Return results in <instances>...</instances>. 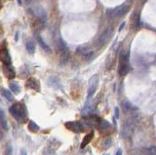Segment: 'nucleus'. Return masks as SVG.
I'll list each match as a JSON object with an SVG mask.
<instances>
[{
    "label": "nucleus",
    "mask_w": 156,
    "mask_h": 155,
    "mask_svg": "<svg viewBox=\"0 0 156 155\" xmlns=\"http://www.w3.org/2000/svg\"><path fill=\"white\" fill-rule=\"evenodd\" d=\"M36 39H37V42L39 43V45H40L41 47H42V49L43 50H45L46 52H48V53H50L51 52V48L46 44V43L44 42V40H43L42 38H41V36L39 35V34H37L36 35Z\"/></svg>",
    "instance_id": "nucleus-16"
},
{
    "label": "nucleus",
    "mask_w": 156,
    "mask_h": 155,
    "mask_svg": "<svg viewBox=\"0 0 156 155\" xmlns=\"http://www.w3.org/2000/svg\"><path fill=\"white\" fill-rule=\"evenodd\" d=\"M9 87H10V89H11V91L15 94V95H19V94L21 93V87H20V85L17 82H15V81L10 82L9 83Z\"/></svg>",
    "instance_id": "nucleus-15"
},
{
    "label": "nucleus",
    "mask_w": 156,
    "mask_h": 155,
    "mask_svg": "<svg viewBox=\"0 0 156 155\" xmlns=\"http://www.w3.org/2000/svg\"><path fill=\"white\" fill-rule=\"evenodd\" d=\"M129 9H130L129 5H121L115 9L108 10V11L107 12V15L111 19H118V18H121V17H123L127 14Z\"/></svg>",
    "instance_id": "nucleus-3"
},
{
    "label": "nucleus",
    "mask_w": 156,
    "mask_h": 155,
    "mask_svg": "<svg viewBox=\"0 0 156 155\" xmlns=\"http://www.w3.org/2000/svg\"><path fill=\"white\" fill-rule=\"evenodd\" d=\"M104 155H109V154H104Z\"/></svg>",
    "instance_id": "nucleus-34"
},
{
    "label": "nucleus",
    "mask_w": 156,
    "mask_h": 155,
    "mask_svg": "<svg viewBox=\"0 0 156 155\" xmlns=\"http://www.w3.org/2000/svg\"><path fill=\"white\" fill-rule=\"evenodd\" d=\"M125 25H126V23H125V22H124V23H121V25H120V28H119V30H122V29H123V28L125 26Z\"/></svg>",
    "instance_id": "nucleus-28"
},
{
    "label": "nucleus",
    "mask_w": 156,
    "mask_h": 155,
    "mask_svg": "<svg viewBox=\"0 0 156 155\" xmlns=\"http://www.w3.org/2000/svg\"><path fill=\"white\" fill-rule=\"evenodd\" d=\"M28 12H30V14L33 15L34 17H37V18L41 19L43 22L46 23V20H47V16H46V12L45 10L41 8V7H36V8H30L28 10Z\"/></svg>",
    "instance_id": "nucleus-7"
},
{
    "label": "nucleus",
    "mask_w": 156,
    "mask_h": 155,
    "mask_svg": "<svg viewBox=\"0 0 156 155\" xmlns=\"http://www.w3.org/2000/svg\"><path fill=\"white\" fill-rule=\"evenodd\" d=\"M18 3H19L20 5H21L22 4V0H18Z\"/></svg>",
    "instance_id": "nucleus-32"
},
{
    "label": "nucleus",
    "mask_w": 156,
    "mask_h": 155,
    "mask_svg": "<svg viewBox=\"0 0 156 155\" xmlns=\"http://www.w3.org/2000/svg\"><path fill=\"white\" fill-rule=\"evenodd\" d=\"M111 33H112V28H108L105 29L104 31L101 34V36L99 37L98 42H97V45H98L99 47L104 46L105 43H107L108 40H109V38H110Z\"/></svg>",
    "instance_id": "nucleus-6"
},
{
    "label": "nucleus",
    "mask_w": 156,
    "mask_h": 155,
    "mask_svg": "<svg viewBox=\"0 0 156 155\" xmlns=\"http://www.w3.org/2000/svg\"><path fill=\"white\" fill-rule=\"evenodd\" d=\"M28 130L30 131V132H32V133H36V132H38L39 131V126L36 124L34 121H32V120H30L28 122Z\"/></svg>",
    "instance_id": "nucleus-19"
},
{
    "label": "nucleus",
    "mask_w": 156,
    "mask_h": 155,
    "mask_svg": "<svg viewBox=\"0 0 156 155\" xmlns=\"http://www.w3.org/2000/svg\"><path fill=\"white\" fill-rule=\"evenodd\" d=\"M114 116H115L116 119L119 118V108H118V107H115V109H114Z\"/></svg>",
    "instance_id": "nucleus-25"
},
{
    "label": "nucleus",
    "mask_w": 156,
    "mask_h": 155,
    "mask_svg": "<svg viewBox=\"0 0 156 155\" xmlns=\"http://www.w3.org/2000/svg\"><path fill=\"white\" fill-rule=\"evenodd\" d=\"M16 41H18V32L16 33Z\"/></svg>",
    "instance_id": "nucleus-31"
},
{
    "label": "nucleus",
    "mask_w": 156,
    "mask_h": 155,
    "mask_svg": "<svg viewBox=\"0 0 156 155\" xmlns=\"http://www.w3.org/2000/svg\"><path fill=\"white\" fill-rule=\"evenodd\" d=\"M20 155H28V152H26L25 149H21V151H20Z\"/></svg>",
    "instance_id": "nucleus-27"
},
{
    "label": "nucleus",
    "mask_w": 156,
    "mask_h": 155,
    "mask_svg": "<svg viewBox=\"0 0 156 155\" xmlns=\"http://www.w3.org/2000/svg\"><path fill=\"white\" fill-rule=\"evenodd\" d=\"M28 1H30V0H26V2H28Z\"/></svg>",
    "instance_id": "nucleus-33"
},
{
    "label": "nucleus",
    "mask_w": 156,
    "mask_h": 155,
    "mask_svg": "<svg viewBox=\"0 0 156 155\" xmlns=\"http://www.w3.org/2000/svg\"><path fill=\"white\" fill-rule=\"evenodd\" d=\"M115 155H122V149H118Z\"/></svg>",
    "instance_id": "nucleus-29"
},
{
    "label": "nucleus",
    "mask_w": 156,
    "mask_h": 155,
    "mask_svg": "<svg viewBox=\"0 0 156 155\" xmlns=\"http://www.w3.org/2000/svg\"><path fill=\"white\" fill-rule=\"evenodd\" d=\"M1 94L3 95V97H5L8 100H10V102H13V100H14V97H13V94L11 93V91H9L5 88H1Z\"/></svg>",
    "instance_id": "nucleus-18"
},
{
    "label": "nucleus",
    "mask_w": 156,
    "mask_h": 155,
    "mask_svg": "<svg viewBox=\"0 0 156 155\" xmlns=\"http://www.w3.org/2000/svg\"><path fill=\"white\" fill-rule=\"evenodd\" d=\"M123 108H124V111H125V112H129V111L135 110V109H136V107H134L130 103L126 100V102L123 103Z\"/></svg>",
    "instance_id": "nucleus-23"
},
{
    "label": "nucleus",
    "mask_w": 156,
    "mask_h": 155,
    "mask_svg": "<svg viewBox=\"0 0 156 155\" xmlns=\"http://www.w3.org/2000/svg\"><path fill=\"white\" fill-rule=\"evenodd\" d=\"M90 52L91 51L87 48V47H83V46L82 47H78L77 50H76V53H77L78 55H81L83 57H85L88 53H90Z\"/></svg>",
    "instance_id": "nucleus-20"
},
{
    "label": "nucleus",
    "mask_w": 156,
    "mask_h": 155,
    "mask_svg": "<svg viewBox=\"0 0 156 155\" xmlns=\"http://www.w3.org/2000/svg\"><path fill=\"white\" fill-rule=\"evenodd\" d=\"M2 6H3V2H2V0H0V10H1Z\"/></svg>",
    "instance_id": "nucleus-30"
},
{
    "label": "nucleus",
    "mask_w": 156,
    "mask_h": 155,
    "mask_svg": "<svg viewBox=\"0 0 156 155\" xmlns=\"http://www.w3.org/2000/svg\"><path fill=\"white\" fill-rule=\"evenodd\" d=\"M69 59V53H64L61 55V65H65L68 62Z\"/></svg>",
    "instance_id": "nucleus-24"
},
{
    "label": "nucleus",
    "mask_w": 156,
    "mask_h": 155,
    "mask_svg": "<svg viewBox=\"0 0 156 155\" xmlns=\"http://www.w3.org/2000/svg\"><path fill=\"white\" fill-rule=\"evenodd\" d=\"M26 88L29 89H33L35 91H40V83H39L38 80H36L35 78H29L25 83Z\"/></svg>",
    "instance_id": "nucleus-11"
},
{
    "label": "nucleus",
    "mask_w": 156,
    "mask_h": 155,
    "mask_svg": "<svg viewBox=\"0 0 156 155\" xmlns=\"http://www.w3.org/2000/svg\"><path fill=\"white\" fill-rule=\"evenodd\" d=\"M26 50H28V52L29 54H31V55H33L35 52V44L33 43L32 41H28L26 42Z\"/></svg>",
    "instance_id": "nucleus-21"
},
{
    "label": "nucleus",
    "mask_w": 156,
    "mask_h": 155,
    "mask_svg": "<svg viewBox=\"0 0 156 155\" xmlns=\"http://www.w3.org/2000/svg\"><path fill=\"white\" fill-rule=\"evenodd\" d=\"M12 154V148L11 146H8V147L6 148V155H11Z\"/></svg>",
    "instance_id": "nucleus-26"
},
{
    "label": "nucleus",
    "mask_w": 156,
    "mask_h": 155,
    "mask_svg": "<svg viewBox=\"0 0 156 155\" xmlns=\"http://www.w3.org/2000/svg\"><path fill=\"white\" fill-rule=\"evenodd\" d=\"M4 73H5V76L7 77L8 79H13V78H15V76H16L15 68L12 66V65H4Z\"/></svg>",
    "instance_id": "nucleus-12"
},
{
    "label": "nucleus",
    "mask_w": 156,
    "mask_h": 155,
    "mask_svg": "<svg viewBox=\"0 0 156 155\" xmlns=\"http://www.w3.org/2000/svg\"><path fill=\"white\" fill-rule=\"evenodd\" d=\"M10 113L18 122H25L28 118V110L24 103H15L9 108Z\"/></svg>",
    "instance_id": "nucleus-1"
},
{
    "label": "nucleus",
    "mask_w": 156,
    "mask_h": 155,
    "mask_svg": "<svg viewBox=\"0 0 156 155\" xmlns=\"http://www.w3.org/2000/svg\"><path fill=\"white\" fill-rule=\"evenodd\" d=\"M98 129L102 134L107 133L111 130V124L104 119H99L98 123Z\"/></svg>",
    "instance_id": "nucleus-8"
},
{
    "label": "nucleus",
    "mask_w": 156,
    "mask_h": 155,
    "mask_svg": "<svg viewBox=\"0 0 156 155\" xmlns=\"http://www.w3.org/2000/svg\"><path fill=\"white\" fill-rule=\"evenodd\" d=\"M0 62L4 63V65H11V56L7 49H0Z\"/></svg>",
    "instance_id": "nucleus-9"
},
{
    "label": "nucleus",
    "mask_w": 156,
    "mask_h": 155,
    "mask_svg": "<svg viewBox=\"0 0 156 155\" xmlns=\"http://www.w3.org/2000/svg\"><path fill=\"white\" fill-rule=\"evenodd\" d=\"M65 125L66 129L73 133H82L85 131V126L79 121H69V122H65Z\"/></svg>",
    "instance_id": "nucleus-4"
},
{
    "label": "nucleus",
    "mask_w": 156,
    "mask_h": 155,
    "mask_svg": "<svg viewBox=\"0 0 156 155\" xmlns=\"http://www.w3.org/2000/svg\"><path fill=\"white\" fill-rule=\"evenodd\" d=\"M111 146H112V139L111 138H107V139H104V141H102V146L104 149H108Z\"/></svg>",
    "instance_id": "nucleus-22"
},
{
    "label": "nucleus",
    "mask_w": 156,
    "mask_h": 155,
    "mask_svg": "<svg viewBox=\"0 0 156 155\" xmlns=\"http://www.w3.org/2000/svg\"><path fill=\"white\" fill-rule=\"evenodd\" d=\"M44 25H45V22H43L41 19L37 18V17H34V18L32 19L31 26H32V28L34 30H37V31H39V30L43 29Z\"/></svg>",
    "instance_id": "nucleus-10"
},
{
    "label": "nucleus",
    "mask_w": 156,
    "mask_h": 155,
    "mask_svg": "<svg viewBox=\"0 0 156 155\" xmlns=\"http://www.w3.org/2000/svg\"><path fill=\"white\" fill-rule=\"evenodd\" d=\"M98 83H99V76L94 75L92 76V78L90 79L89 82V88H88V100H90L91 98L94 96V94L96 92V90L98 88Z\"/></svg>",
    "instance_id": "nucleus-5"
},
{
    "label": "nucleus",
    "mask_w": 156,
    "mask_h": 155,
    "mask_svg": "<svg viewBox=\"0 0 156 155\" xmlns=\"http://www.w3.org/2000/svg\"><path fill=\"white\" fill-rule=\"evenodd\" d=\"M93 138H94V132H90V133H88L86 136L84 137V139H83L82 140V143H81V146L80 147L81 148H84L88 146L89 143H91V140H93Z\"/></svg>",
    "instance_id": "nucleus-13"
},
{
    "label": "nucleus",
    "mask_w": 156,
    "mask_h": 155,
    "mask_svg": "<svg viewBox=\"0 0 156 155\" xmlns=\"http://www.w3.org/2000/svg\"><path fill=\"white\" fill-rule=\"evenodd\" d=\"M129 70H130V65H129V55L122 52L119 56V68L118 73L120 76L126 75Z\"/></svg>",
    "instance_id": "nucleus-2"
},
{
    "label": "nucleus",
    "mask_w": 156,
    "mask_h": 155,
    "mask_svg": "<svg viewBox=\"0 0 156 155\" xmlns=\"http://www.w3.org/2000/svg\"><path fill=\"white\" fill-rule=\"evenodd\" d=\"M59 51H61V54L69 53L68 47H67V45L65 44V42L62 39H59Z\"/></svg>",
    "instance_id": "nucleus-17"
},
{
    "label": "nucleus",
    "mask_w": 156,
    "mask_h": 155,
    "mask_svg": "<svg viewBox=\"0 0 156 155\" xmlns=\"http://www.w3.org/2000/svg\"><path fill=\"white\" fill-rule=\"evenodd\" d=\"M0 125H1L3 130H8L7 120H6L5 112L2 109H0Z\"/></svg>",
    "instance_id": "nucleus-14"
}]
</instances>
